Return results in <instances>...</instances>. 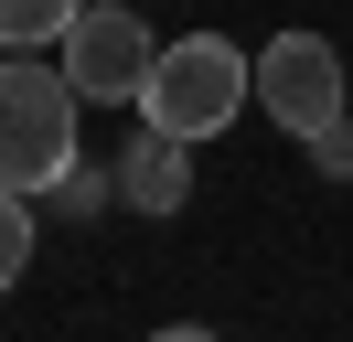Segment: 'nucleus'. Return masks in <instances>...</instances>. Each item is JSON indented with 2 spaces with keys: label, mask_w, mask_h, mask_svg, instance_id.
Masks as SVG:
<instances>
[{
  "label": "nucleus",
  "mask_w": 353,
  "mask_h": 342,
  "mask_svg": "<svg viewBox=\"0 0 353 342\" xmlns=\"http://www.w3.org/2000/svg\"><path fill=\"white\" fill-rule=\"evenodd\" d=\"M257 107V54H236L225 32H182V43H161V64H150V86H139V118L161 128V139H225V128Z\"/></svg>",
  "instance_id": "obj_1"
},
{
  "label": "nucleus",
  "mask_w": 353,
  "mask_h": 342,
  "mask_svg": "<svg viewBox=\"0 0 353 342\" xmlns=\"http://www.w3.org/2000/svg\"><path fill=\"white\" fill-rule=\"evenodd\" d=\"M75 75L43 54H0V192H43L75 171Z\"/></svg>",
  "instance_id": "obj_2"
},
{
  "label": "nucleus",
  "mask_w": 353,
  "mask_h": 342,
  "mask_svg": "<svg viewBox=\"0 0 353 342\" xmlns=\"http://www.w3.org/2000/svg\"><path fill=\"white\" fill-rule=\"evenodd\" d=\"M54 64L75 75V97H86V107H118V97L139 107V86H150L161 43H150V21H139V11H118V0H86V11H75V32L54 43Z\"/></svg>",
  "instance_id": "obj_3"
},
{
  "label": "nucleus",
  "mask_w": 353,
  "mask_h": 342,
  "mask_svg": "<svg viewBox=\"0 0 353 342\" xmlns=\"http://www.w3.org/2000/svg\"><path fill=\"white\" fill-rule=\"evenodd\" d=\"M257 107L289 128V139H321V128L343 118V54H332L321 32H279L257 54Z\"/></svg>",
  "instance_id": "obj_4"
},
{
  "label": "nucleus",
  "mask_w": 353,
  "mask_h": 342,
  "mask_svg": "<svg viewBox=\"0 0 353 342\" xmlns=\"http://www.w3.org/2000/svg\"><path fill=\"white\" fill-rule=\"evenodd\" d=\"M118 192H129L139 214H182V192H193V139H139L129 161H118Z\"/></svg>",
  "instance_id": "obj_5"
},
{
  "label": "nucleus",
  "mask_w": 353,
  "mask_h": 342,
  "mask_svg": "<svg viewBox=\"0 0 353 342\" xmlns=\"http://www.w3.org/2000/svg\"><path fill=\"white\" fill-rule=\"evenodd\" d=\"M86 0H0V54H54Z\"/></svg>",
  "instance_id": "obj_6"
},
{
  "label": "nucleus",
  "mask_w": 353,
  "mask_h": 342,
  "mask_svg": "<svg viewBox=\"0 0 353 342\" xmlns=\"http://www.w3.org/2000/svg\"><path fill=\"white\" fill-rule=\"evenodd\" d=\"M22 268H32V203H22V192H0V289H11Z\"/></svg>",
  "instance_id": "obj_7"
},
{
  "label": "nucleus",
  "mask_w": 353,
  "mask_h": 342,
  "mask_svg": "<svg viewBox=\"0 0 353 342\" xmlns=\"http://www.w3.org/2000/svg\"><path fill=\"white\" fill-rule=\"evenodd\" d=\"M300 150H310V161H321V171H332V182H353V118H332V128H321V139H300Z\"/></svg>",
  "instance_id": "obj_8"
},
{
  "label": "nucleus",
  "mask_w": 353,
  "mask_h": 342,
  "mask_svg": "<svg viewBox=\"0 0 353 342\" xmlns=\"http://www.w3.org/2000/svg\"><path fill=\"white\" fill-rule=\"evenodd\" d=\"M150 342H214V332H203V321H161Z\"/></svg>",
  "instance_id": "obj_9"
}]
</instances>
